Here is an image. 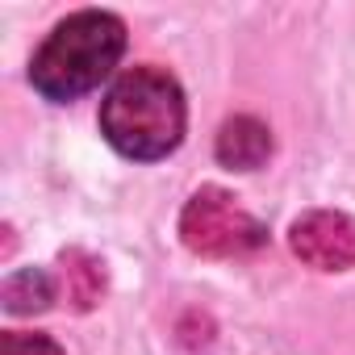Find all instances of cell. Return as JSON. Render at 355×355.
Masks as SVG:
<instances>
[{
  "label": "cell",
  "instance_id": "cell-2",
  "mask_svg": "<svg viewBox=\"0 0 355 355\" xmlns=\"http://www.w3.org/2000/svg\"><path fill=\"white\" fill-rule=\"evenodd\" d=\"M125 55V26L113 13L101 9H84L71 13L67 21H59L46 42L34 51L30 59V84L55 101L67 105L84 92H92Z\"/></svg>",
  "mask_w": 355,
  "mask_h": 355
},
{
  "label": "cell",
  "instance_id": "cell-6",
  "mask_svg": "<svg viewBox=\"0 0 355 355\" xmlns=\"http://www.w3.org/2000/svg\"><path fill=\"white\" fill-rule=\"evenodd\" d=\"M0 355H63V347L51 334H26V330H9L0 338Z\"/></svg>",
  "mask_w": 355,
  "mask_h": 355
},
{
  "label": "cell",
  "instance_id": "cell-3",
  "mask_svg": "<svg viewBox=\"0 0 355 355\" xmlns=\"http://www.w3.org/2000/svg\"><path fill=\"white\" fill-rule=\"evenodd\" d=\"M180 234L184 247L197 255H214V259H230V255H251L268 243V230L259 226V218H251L230 193L222 189H201L184 214H180Z\"/></svg>",
  "mask_w": 355,
  "mask_h": 355
},
{
  "label": "cell",
  "instance_id": "cell-1",
  "mask_svg": "<svg viewBox=\"0 0 355 355\" xmlns=\"http://www.w3.org/2000/svg\"><path fill=\"white\" fill-rule=\"evenodd\" d=\"M184 88L163 67H130L101 101V134L125 159H167L184 138Z\"/></svg>",
  "mask_w": 355,
  "mask_h": 355
},
{
  "label": "cell",
  "instance_id": "cell-5",
  "mask_svg": "<svg viewBox=\"0 0 355 355\" xmlns=\"http://www.w3.org/2000/svg\"><path fill=\"white\" fill-rule=\"evenodd\" d=\"M272 155V134L259 117H230L218 134V159L226 167H239V171H255L263 159Z\"/></svg>",
  "mask_w": 355,
  "mask_h": 355
},
{
  "label": "cell",
  "instance_id": "cell-4",
  "mask_svg": "<svg viewBox=\"0 0 355 355\" xmlns=\"http://www.w3.org/2000/svg\"><path fill=\"white\" fill-rule=\"evenodd\" d=\"M293 251L322 272H343L355 263V218L334 209H313L293 222Z\"/></svg>",
  "mask_w": 355,
  "mask_h": 355
}]
</instances>
